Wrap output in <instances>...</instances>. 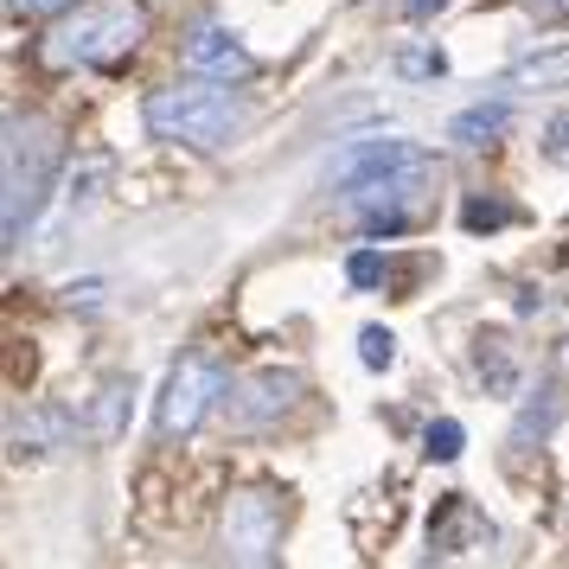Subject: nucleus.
Masks as SVG:
<instances>
[{"label": "nucleus", "mask_w": 569, "mask_h": 569, "mask_svg": "<svg viewBox=\"0 0 569 569\" xmlns=\"http://www.w3.org/2000/svg\"><path fill=\"white\" fill-rule=\"evenodd\" d=\"M436 154L416 141H352L333 160V186L365 237H403L436 211Z\"/></svg>", "instance_id": "1"}, {"label": "nucleus", "mask_w": 569, "mask_h": 569, "mask_svg": "<svg viewBox=\"0 0 569 569\" xmlns=\"http://www.w3.org/2000/svg\"><path fill=\"white\" fill-rule=\"evenodd\" d=\"M148 39V0H71L46 32L52 71H109Z\"/></svg>", "instance_id": "2"}, {"label": "nucleus", "mask_w": 569, "mask_h": 569, "mask_svg": "<svg viewBox=\"0 0 569 569\" xmlns=\"http://www.w3.org/2000/svg\"><path fill=\"white\" fill-rule=\"evenodd\" d=\"M243 97H237L231 83H173V90H154L148 103H141V122L148 134L160 141H180V148H224L237 129H243Z\"/></svg>", "instance_id": "3"}, {"label": "nucleus", "mask_w": 569, "mask_h": 569, "mask_svg": "<svg viewBox=\"0 0 569 569\" xmlns=\"http://www.w3.org/2000/svg\"><path fill=\"white\" fill-rule=\"evenodd\" d=\"M58 173V134L39 116H7V199H0V237L7 250L32 231V218L52 192Z\"/></svg>", "instance_id": "4"}, {"label": "nucleus", "mask_w": 569, "mask_h": 569, "mask_svg": "<svg viewBox=\"0 0 569 569\" xmlns=\"http://www.w3.org/2000/svg\"><path fill=\"white\" fill-rule=\"evenodd\" d=\"M218 397H231V371L211 359V352H192V359L173 365V378H167V390H160L154 429L160 436H192V429L211 416Z\"/></svg>", "instance_id": "5"}, {"label": "nucleus", "mask_w": 569, "mask_h": 569, "mask_svg": "<svg viewBox=\"0 0 569 569\" xmlns=\"http://www.w3.org/2000/svg\"><path fill=\"white\" fill-rule=\"evenodd\" d=\"M224 550H231V563H276L282 557V499L269 487H243L224 499Z\"/></svg>", "instance_id": "6"}, {"label": "nucleus", "mask_w": 569, "mask_h": 569, "mask_svg": "<svg viewBox=\"0 0 569 569\" xmlns=\"http://www.w3.org/2000/svg\"><path fill=\"white\" fill-rule=\"evenodd\" d=\"M492 543V518L467 499V492H448L436 512H429V557H467V550H487Z\"/></svg>", "instance_id": "7"}, {"label": "nucleus", "mask_w": 569, "mask_h": 569, "mask_svg": "<svg viewBox=\"0 0 569 569\" xmlns=\"http://www.w3.org/2000/svg\"><path fill=\"white\" fill-rule=\"evenodd\" d=\"M295 397H301V378L295 371H250L243 385L231 390V422H243V429H257V422H276L282 410H295Z\"/></svg>", "instance_id": "8"}, {"label": "nucleus", "mask_w": 569, "mask_h": 569, "mask_svg": "<svg viewBox=\"0 0 569 569\" xmlns=\"http://www.w3.org/2000/svg\"><path fill=\"white\" fill-rule=\"evenodd\" d=\"M186 71H199V78H250L257 71V58L243 52V39H237L231 27H199L192 39H186Z\"/></svg>", "instance_id": "9"}, {"label": "nucleus", "mask_w": 569, "mask_h": 569, "mask_svg": "<svg viewBox=\"0 0 569 569\" xmlns=\"http://www.w3.org/2000/svg\"><path fill=\"white\" fill-rule=\"evenodd\" d=\"M71 441V416L58 410H7V455L27 461V455H52Z\"/></svg>", "instance_id": "10"}, {"label": "nucleus", "mask_w": 569, "mask_h": 569, "mask_svg": "<svg viewBox=\"0 0 569 569\" xmlns=\"http://www.w3.org/2000/svg\"><path fill=\"white\" fill-rule=\"evenodd\" d=\"M129 397H134L129 378H109V385L90 397V410H83L78 436H83V441H116V436H122V422H129Z\"/></svg>", "instance_id": "11"}, {"label": "nucleus", "mask_w": 569, "mask_h": 569, "mask_svg": "<svg viewBox=\"0 0 569 569\" xmlns=\"http://www.w3.org/2000/svg\"><path fill=\"white\" fill-rule=\"evenodd\" d=\"M563 83H569V46H543V52L518 58L499 78V90H563Z\"/></svg>", "instance_id": "12"}, {"label": "nucleus", "mask_w": 569, "mask_h": 569, "mask_svg": "<svg viewBox=\"0 0 569 569\" xmlns=\"http://www.w3.org/2000/svg\"><path fill=\"white\" fill-rule=\"evenodd\" d=\"M506 129H512V103H473L448 122V141L455 148H492Z\"/></svg>", "instance_id": "13"}, {"label": "nucleus", "mask_w": 569, "mask_h": 569, "mask_svg": "<svg viewBox=\"0 0 569 569\" xmlns=\"http://www.w3.org/2000/svg\"><path fill=\"white\" fill-rule=\"evenodd\" d=\"M473 371H480V385H487L492 397H512L518 390V359H512V346H506L499 333L473 339Z\"/></svg>", "instance_id": "14"}, {"label": "nucleus", "mask_w": 569, "mask_h": 569, "mask_svg": "<svg viewBox=\"0 0 569 569\" xmlns=\"http://www.w3.org/2000/svg\"><path fill=\"white\" fill-rule=\"evenodd\" d=\"M103 186H109V154H83L78 167H71V180H64V211H71V218L90 211Z\"/></svg>", "instance_id": "15"}, {"label": "nucleus", "mask_w": 569, "mask_h": 569, "mask_svg": "<svg viewBox=\"0 0 569 569\" xmlns=\"http://www.w3.org/2000/svg\"><path fill=\"white\" fill-rule=\"evenodd\" d=\"M461 448H467V429L455 416H441V422L422 429V455H429V461H461Z\"/></svg>", "instance_id": "16"}, {"label": "nucleus", "mask_w": 569, "mask_h": 569, "mask_svg": "<svg viewBox=\"0 0 569 569\" xmlns=\"http://www.w3.org/2000/svg\"><path fill=\"white\" fill-rule=\"evenodd\" d=\"M518 206H506V199H467L461 206V224L467 231H499V224H512Z\"/></svg>", "instance_id": "17"}, {"label": "nucleus", "mask_w": 569, "mask_h": 569, "mask_svg": "<svg viewBox=\"0 0 569 569\" xmlns=\"http://www.w3.org/2000/svg\"><path fill=\"white\" fill-rule=\"evenodd\" d=\"M441 71H448V58H441L436 46H410V52H397V78L422 83V78H441Z\"/></svg>", "instance_id": "18"}, {"label": "nucleus", "mask_w": 569, "mask_h": 569, "mask_svg": "<svg viewBox=\"0 0 569 569\" xmlns=\"http://www.w3.org/2000/svg\"><path fill=\"white\" fill-rule=\"evenodd\" d=\"M359 365L365 371H390V365H397V339H390L385 327H365L359 333Z\"/></svg>", "instance_id": "19"}, {"label": "nucleus", "mask_w": 569, "mask_h": 569, "mask_svg": "<svg viewBox=\"0 0 569 569\" xmlns=\"http://www.w3.org/2000/svg\"><path fill=\"white\" fill-rule=\"evenodd\" d=\"M346 282L352 288H378L385 282V257H378V250H352V257H346Z\"/></svg>", "instance_id": "20"}, {"label": "nucleus", "mask_w": 569, "mask_h": 569, "mask_svg": "<svg viewBox=\"0 0 569 569\" xmlns=\"http://www.w3.org/2000/svg\"><path fill=\"white\" fill-rule=\"evenodd\" d=\"M543 160H550V167H569V116H550V129H543Z\"/></svg>", "instance_id": "21"}, {"label": "nucleus", "mask_w": 569, "mask_h": 569, "mask_svg": "<svg viewBox=\"0 0 569 569\" xmlns=\"http://www.w3.org/2000/svg\"><path fill=\"white\" fill-rule=\"evenodd\" d=\"M13 13H27V20H46V13H64L71 0H7Z\"/></svg>", "instance_id": "22"}, {"label": "nucleus", "mask_w": 569, "mask_h": 569, "mask_svg": "<svg viewBox=\"0 0 569 569\" xmlns=\"http://www.w3.org/2000/svg\"><path fill=\"white\" fill-rule=\"evenodd\" d=\"M441 7H448V0H403V13H410V20H429V13H441Z\"/></svg>", "instance_id": "23"}, {"label": "nucleus", "mask_w": 569, "mask_h": 569, "mask_svg": "<svg viewBox=\"0 0 569 569\" xmlns=\"http://www.w3.org/2000/svg\"><path fill=\"white\" fill-rule=\"evenodd\" d=\"M531 7H563V0H531Z\"/></svg>", "instance_id": "24"}, {"label": "nucleus", "mask_w": 569, "mask_h": 569, "mask_svg": "<svg viewBox=\"0 0 569 569\" xmlns=\"http://www.w3.org/2000/svg\"><path fill=\"white\" fill-rule=\"evenodd\" d=\"M563 365H569V352H563Z\"/></svg>", "instance_id": "25"}]
</instances>
